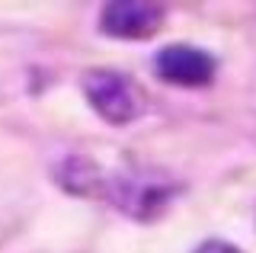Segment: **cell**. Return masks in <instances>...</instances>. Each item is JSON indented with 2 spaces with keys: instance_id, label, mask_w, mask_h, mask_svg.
I'll return each instance as SVG.
<instances>
[{
  "instance_id": "3957f363",
  "label": "cell",
  "mask_w": 256,
  "mask_h": 253,
  "mask_svg": "<svg viewBox=\"0 0 256 253\" xmlns=\"http://www.w3.org/2000/svg\"><path fill=\"white\" fill-rule=\"evenodd\" d=\"M164 26V6L160 4H109L102 10V29L116 38H148Z\"/></svg>"
},
{
  "instance_id": "7a4b0ae2",
  "label": "cell",
  "mask_w": 256,
  "mask_h": 253,
  "mask_svg": "<svg viewBox=\"0 0 256 253\" xmlns=\"http://www.w3.org/2000/svg\"><path fill=\"white\" fill-rule=\"evenodd\" d=\"M157 74L176 86H205L214 77V58L196 45H166L157 54Z\"/></svg>"
},
{
  "instance_id": "277c9868",
  "label": "cell",
  "mask_w": 256,
  "mask_h": 253,
  "mask_svg": "<svg viewBox=\"0 0 256 253\" xmlns=\"http://www.w3.org/2000/svg\"><path fill=\"white\" fill-rule=\"evenodd\" d=\"M196 253H244V250H237L234 244H224V240H208V244H202Z\"/></svg>"
},
{
  "instance_id": "6da1fadb",
  "label": "cell",
  "mask_w": 256,
  "mask_h": 253,
  "mask_svg": "<svg viewBox=\"0 0 256 253\" xmlns=\"http://www.w3.org/2000/svg\"><path fill=\"white\" fill-rule=\"evenodd\" d=\"M84 93L90 100V106L112 125L134 122L144 112V106H148L144 90L132 77L118 74V70H106V68L86 70L84 74Z\"/></svg>"
}]
</instances>
